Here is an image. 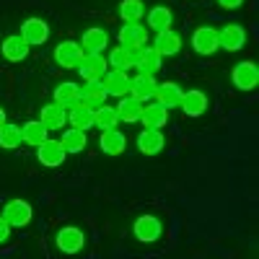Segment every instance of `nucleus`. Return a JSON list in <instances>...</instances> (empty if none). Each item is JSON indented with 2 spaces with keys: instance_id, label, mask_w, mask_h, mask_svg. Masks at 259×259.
<instances>
[{
  "instance_id": "34",
  "label": "nucleus",
  "mask_w": 259,
  "mask_h": 259,
  "mask_svg": "<svg viewBox=\"0 0 259 259\" xmlns=\"http://www.w3.org/2000/svg\"><path fill=\"white\" fill-rule=\"evenodd\" d=\"M21 143H24V138H21V127H18V124L6 122L3 127H0V148H6V150H16Z\"/></svg>"
},
{
  "instance_id": "20",
  "label": "nucleus",
  "mask_w": 259,
  "mask_h": 259,
  "mask_svg": "<svg viewBox=\"0 0 259 259\" xmlns=\"http://www.w3.org/2000/svg\"><path fill=\"white\" fill-rule=\"evenodd\" d=\"M153 94H156V80H153V75H135V78H130V96L133 99H138L140 104H145V101H150L153 99Z\"/></svg>"
},
{
  "instance_id": "30",
  "label": "nucleus",
  "mask_w": 259,
  "mask_h": 259,
  "mask_svg": "<svg viewBox=\"0 0 259 259\" xmlns=\"http://www.w3.org/2000/svg\"><path fill=\"white\" fill-rule=\"evenodd\" d=\"M80 101V91H78V83L73 80H65L60 83L55 89V104H60L62 109H70V106H75Z\"/></svg>"
},
{
  "instance_id": "29",
  "label": "nucleus",
  "mask_w": 259,
  "mask_h": 259,
  "mask_svg": "<svg viewBox=\"0 0 259 259\" xmlns=\"http://www.w3.org/2000/svg\"><path fill=\"white\" fill-rule=\"evenodd\" d=\"M117 109V117L119 122H127V124H133V122H140V114H143V104L133 96H124L119 99V104L114 106Z\"/></svg>"
},
{
  "instance_id": "32",
  "label": "nucleus",
  "mask_w": 259,
  "mask_h": 259,
  "mask_svg": "<svg viewBox=\"0 0 259 259\" xmlns=\"http://www.w3.org/2000/svg\"><path fill=\"white\" fill-rule=\"evenodd\" d=\"M119 124V117H117V109L109 104H101L99 109H94V127L99 130H114Z\"/></svg>"
},
{
  "instance_id": "19",
  "label": "nucleus",
  "mask_w": 259,
  "mask_h": 259,
  "mask_svg": "<svg viewBox=\"0 0 259 259\" xmlns=\"http://www.w3.org/2000/svg\"><path fill=\"white\" fill-rule=\"evenodd\" d=\"M135 68L140 70V75H156L163 68V57L153 47H140V55L135 60Z\"/></svg>"
},
{
  "instance_id": "9",
  "label": "nucleus",
  "mask_w": 259,
  "mask_h": 259,
  "mask_svg": "<svg viewBox=\"0 0 259 259\" xmlns=\"http://www.w3.org/2000/svg\"><path fill=\"white\" fill-rule=\"evenodd\" d=\"M192 50L197 52V55H212L215 50H218V29H212V26H200V29H194L192 34Z\"/></svg>"
},
{
  "instance_id": "4",
  "label": "nucleus",
  "mask_w": 259,
  "mask_h": 259,
  "mask_svg": "<svg viewBox=\"0 0 259 259\" xmlns=\"http://www.w3.org/2000/svg\"><path fill=\"white\" fill-rule=\"evenodd\" d=\"M231 80H233V85H236L239 91H251V89H256V83H259L256 65H254L251 60L239 62V65L233 68V73H231Z\"/></svg>"
},
{
  "instance_id": "14",
  "label": "nucleus",
  "mask_w": 259,
  "mask_h": 259,
  "mask_svg": "<svg viewBox=\"0 0 259 259\" xmlns=\"http://www.w3.org/2000/svg\"><path fill=\"white\" fill-rule=\"evenodd\" d=\"M138 55H140V47H135V50H130V47H112V52H109V57H106V65H109L112 70H130V68H135V60H138Z\"/></svg>"
},
{
  "instance_id": "31",
  "label": "nucleus",
  "mask_w": 259,
  "mask_h": 259,
  "mask_svg": "<svg viewBox=\"0 0 259 259\" xmlns=\"http://www.w3.org/2000/svg\"><path fill=\"white\" fill-rule=\"evenodd\" d=\"M143 16H145L143 0H122L119 3V18L124 21V24H140Z\"/></svg>"
},
{
  "instance_id": "3",
  "label": "nucleus",
  "mask_w": 259,
  "mask_h": 259,
  "mask_svg": "<svg viewBox=\"0 0 259 259\" xmlns=\"http://www.w3.org/2000/svg\"><path fill=\"white\" fill-rule=\"evenodd\" d=\"M133 233H135V239L143 241V244H153L161 239V233H163V226L161 221L156 218V215H140V218L135 221L133 226Z\"/></svg>"
},
{
  "instance_id": "11",
  "label": "nucleus",
  "mask_w": 259,
  "mask_h": 259,
  "mask_svg": "<svg viewBox=\"0 0 259 259\" xmlns=\"http://www.w3.org/2000/svg\"><path fill=\"white\" fill-rule=\"evenodd\" d=\"M65 148L60 145V140H45L39 148H36V158L41 166H47V168H57L65 163Z\"/></svg>"
},
{
  "instance_id": "8",
  "label": "nucleus",
  "mask_w": 259,
  "mask_h": 259,
  "mask_svg": "<svg viewBox=\"0 0 259 259\" xmlns=\"http://www.w3.org/2000/svg\"><path fill=\"white\" fill-rule=\"evenodd\" d=\"M246 45V29L241 24H226L223 29H218V47L236 52Z\"/></svg>"
},
{
  "instance_id": "35",
  "label": "nucleus",
  "mask_w": 259,
  "mask_h": 259,
  "mask_svg": "<svg viewBox=\"0 0 259 259\" xmlns=\"http://www.w3.org/2000/svg\"><path fill=\"white\" fill-rule=\"evenodd\" d=\"M8 239H11V226L6 223L3 215H0V244H6Z\"/></svg>"
},
{
  "instance_id": "24",
  "label": "nucleus",
  "mask_w": 259,
  "mask_h": 259,
  "mask_svg": "<svg viewBox=\"0 0 259 259\" xmlns=\"http://www.w3.org/2000/svg\"><path fill=\"white\" fill-rule=\"evenodd\" d=\"M68 124H70L73 130H80V133L91 130V127H94V109L78 101L75 106H70V109H68Z\"/></svg>"
},
{
  "instance_id": "7",
  "label": "nucleus",
  "mask_w": 259,
  "mask_h": 259,
  "mask_svg": "<svg viewBox=\"0 0 259 259\" xmlns=\"http://www.w3.org/2000/svg\"><path fill=\"white\" fill-rule=\"evenodd\" d=\"M106 47H109V34H106L101 26H91V29L83 31V36H80L83 55H101Z\"/></svg>"
},
{
  "instance_id": "23",
  "label": "nucleus",
  "mask_w": 259,
  "mask_h": 259,
  "mask_svg": "<svg viewBox=\"0 0 259 259\" xmlns=\"http://www.w3.org/2000/svg\"><path fill=\"white\" fill-rule=\"evenodd\" d=\"M153 50H156L161 57L177 55V52L182 50V36H179L177 31H171V29L158 31V34H156V41H153Z\"/></svg>"
},
{
  "instance_id": "17",
  "label": "nucleus",
  "mask_w": 259,
  "mask_h": 259,
  "mask_svg": "<svg viewBox=\"0 0 259 259\" xmlns=\"http://www.w3.org/2000/svg\"><path fill=\"white\" fill-rule=\"evenodd\" d=\"M182 94H184L182 85H177L174 80H163V83H156L153 99H156V104H161V106H166V109H171V106H179Z\"/></svg>"
},
{
  "instance_id": "26",
  "label": "nucleus",
  "mask_w": 259,
  "mask_h": 259,
  "mask_svg": "<svg viewBox=\"0 0 259 259\" xmlns=\"http://www.w3.org/2000/svg\"><path fill=\"white\" fill-rule=\"evenodd\" d=\"M41 124H45L47 130H62L65 122H68V109H62L60 104H47V106H41Z\"/></svg>"
},
{
  "instance_id": "16",
  "label": "nucleus",
  "mask_w": 259,
  "mask_h": 259,
  "mask_svg": "<svg viewBox=\"0 0 259 259\" xmlns=\"http://www.w3.org/2000/svg\"><path fill=\"white\" fill-rule=\"evenodd\" d=\"M166 140H163V133L161 130H143V133L138 135V150L143 156H158L163 150Z\"/></svg>"
},
{
  "instance_id": "10",
  "label": "nucleus",
  "mask_w": 259,
  "mask_h": 259,
  "mask_svg": "<svg viewBox=\"0 0 259 259\" xmlns=\"http://www.w3.org/2000/svg\"><path fill=\"white\" fill-rule=\"evenodd\" d=\"M207 94L205 91H200V89H189V91H184L182 94V101H179V106H182V112L187 114V117H202L205 112H207Z\"/></svg>"
},
{
  "instance_id": "12",
  "label": "nucleus",
  "mask_w": 259,
  "mask_h": 259,
  "mask_svg": "<svg viewBox=\"0 0 259 259\" xmlns=\"http://www.w3.org/2000/svg\"><path fill=\"white\" fill-rule=\"evenodd\" d=\"M101 85L106 96H117V99L130 96V75L124 70H106V75L101 78Z\"/></svg>"
},
{
  "instance_id": "18",
  "label": "nucleus",
  "mask_w": 259,
  "mask_h": 259,
  "mask_svg": "<svg viewBox=\"0 0 259 259\" xmlns=\"http://www.w3.org/2000/svg\"><path fill=\"white\" fill-rule=\"evenodd\" d=\"M78 91H80V104L91 106V109H99L101 104H106V91L101 80H85L83 85H78Z\"/></svg>"
},
{
  "instance_id": "13",
  "label": "nucleus",
  "mask_w": 259,
  "mask_h": 259,
  "mask_svg": "<svg viewBox=\"0 0 259 259\" xmlns=\"http://www.w3.org/2000/svg\"><path fill=\"white\" fill-rule=\"evenodd\" d=\"M83 60V50L78 41H60L55 47V62L60 68H68V70H75L78 62Z\"/></svg>"
},
{
  "instance_id": "21",
  "label": "nucleus",
  "mask_w": 259,
  "mask_h": 259,
  "mask_svg": "<svg viewBox=\"0 0 259 259\" xmlns=\"http://www.w3.org/2000/svg\"><path fill=\"white\" fill-rule=\"evenodd\" d=\"M119 45L122 47H130V50L145 47L148 45V29L140 26V24H124L119 29Z\"/></svg>"
},
{
  "instance_id": "37",
  "label": "nucleus",
  "mask_w": 259,
  "mask_h": 259,
  "mask_svg": "<svg viewBox=\"0 0 259 259\" xmlns=\"http://www.w3.org/2000/svg\"><path fill=\"white\" fill-rule=\"evenodd\" d=\"M8 119H6V109H3V106H0V127H3Z\"/></svg>"
},
{
  "instance_id": "1",
  "label": "nucleus",
  "mask_w": 259,
  "mask_h": 259,
  "mask_svg": "<svg viewBox=\"0 0 259 259\" xmlns=\"http://www.w3.org/2000/svg\"><path fill=\"white\" fill-rule=\"evenodd\" d=\"M3 218H6V223L11 226V228H24V226H29L31 223V218H34V207L26 202V200H8L6 205H3Z\"/></svg>"
},
{
  "instance_id": "27",
  "label": "nucleus",
  "mask_w": 259,
  "mask_h": 259,
  "mask_svg": "<svg viewBox=\"0 0 259 259\" xmlns=\"http://www.w3.org/2000/svg\"><path fill=\"white\" fill-rule=\"evenodd\" d=\"M145 18H148V26H145V29H153L156 34H158V31L171 29V24H174V13H171V8H166V6H156V8H150Z\"/></svg>"
},
{
  "instance_id": "2",
  "label": "nucleus",
  "mask_w": 259,
  "mask_h": 259,
  "mask_svg": "<svg viewBox=\"0 0 259 259\" xmlns=\"http://www.w3.org/2000/svg\"><path fill=\"white\" fill-rule=\"evenodd\" d=\"M55 244L62 254H78L83 246H85V233L78 228V226H65L57 231L55 236Z\"/></svg>"
},
{
  "instance_id": "36",
  "label": "nucleus",
  "mask_w": 259,
  "mask_h": 259,
  "mask_svg": "<svg viewBox=\"0 0 259 259\" xmlns=\"http://www.w3.org/2000/svg\"><path fill=\"white\" fill-rule=\"evenodd\" d=\"M218 3H221L223 8H228V11H236V8L244 6V0H218Z\"/></svg>"
},
{
  "instance_id": "6",
  "label": "nucleus",
  "mask_w": 259,
  "mask_h": 259,
  "mask_svg": "<svg viewBox=\"0 0 259 259\" xmlns=\"http://www.w3.org/2000/svg\"><path fill=\"white\" fill-rule=\"evenodd\" d=\"M83 80H101L109 70V65H106V57L104 55H83V60L78 62V68Z\"/></svg>"
},
{
  "instance_id": "33",
  "label": "nucleus",
  "mask_w": 259,
  "mask_h": 259,
  "mask_svg": "<svg viewBox=\"0 0 259 259\" xmlns=\"http://www.w3.org/2000/svg\"><path fill=\"white\" fill-rule=\"evenodd\" d=\"M60 145L65 148V153H83L85 145H89V138H85V133H80V130H68V133L60 138Z\"/></svg>"
},
{
  "instance_id": "5",
  "label": "nucleus",
  "mask_w": 259,
  "mask_h": 259,
  "mask_svg": "<svg viewBox=\"0 0 259 259\" xmlns=\"http://www.w3.org/2000/svg\"><path fill=\"white\" fill-rule=\"evenodd\" d=\"M21 36L29 47H39L50 39V26L45 18H26L24 26H21Z\"/></svg>"
},
{
  "instance_id": "22",
  "label": "nucleus",
  "mask_w": 259,
  "mask_h": 259,
  "mask_svg": "<svg viewBox=\"0 0 259 259\" xmlns=\"http://www.w3.org/2000/svg\"><path fill=\"white\" fill-rule=\"evenodd\" d=\"M99 145H101V150L106 156H119V153L127 150V138H124V133H119L117 127L114 130H104L101 138H99Z\"/></svg>"
},
{
  "instance_id": "15",
  "label": "nucleus",
  "mask_w": 259,
  "mask_h": 259,
  "mask_svg": "<svg viewBox=\"0 0 259 259\" xmlns=\"http://www.w3.org/2000/svg\"><path fill=\"white\" fill-rule=\"evenodd\" d=\"M29 45L24 41V36L21 34H11L3 39V45H0V52H3V57L8 62H21V60H26L29 57Z\"/></svg>"
},
{
  "instance_id": "28",
  "label": "nucleus",
  "mask_w": 259,
  "mask_h": 259,
  "mask_svg": "<svg viewBox=\"0 0 259 259\" xmlns=\"http://www.w3.org/2000/svg\"><path fill=\"white\" fill-rule=\"evenodd\" d=\"M21 138H24V143L26 145H31V148H39L45 140H50V130L41 124V122H36V119H29L24 127H21Z\"/></svg>"
},
{
  "instance_id": "25",
  "label": "nucleus",
  "mask_w": 259,
  "mask_h": 259,
  "mask_svg": "<svg viewBox=\"0 0 259 259\" xmlns=\"http://www.w3.org/2000/svg\"><path fill=\"white\" fill-rule=\"evenodd\" d=\"M140 119H143V124L148 130H161L168 122V109H166V106H161V104H156V101L153 104H143Z\"/></svg>"
}]
</instances>
